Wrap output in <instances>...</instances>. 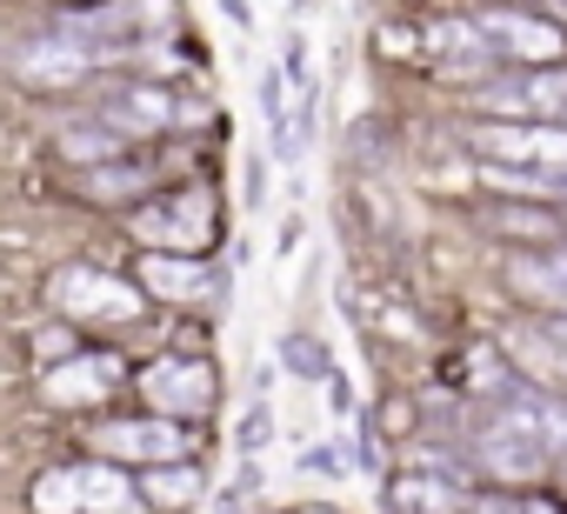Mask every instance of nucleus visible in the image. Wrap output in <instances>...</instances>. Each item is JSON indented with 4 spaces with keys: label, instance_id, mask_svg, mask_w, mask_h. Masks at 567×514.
Instances as JSON below:
<instances>
[{
    "label": "nucleus",
    "instance_id": "412c9836",
    "mask_svg": "<svg viewBox=\"0 0 567 514\" xmlns=\"http://www.w3.org/2000/svg\"><path fill=\"white\" fill-rule=\"evenodd\" d=\"M274 434V408L267 401H254L247 408V421H240V454H260V441Z\"/></svg>",
    "mask_w": 567,
    "mask_h": 514
},
{
    "label": "nucleus",
    "instance_id": "6e6552de",
    "mask_svg": "<svg viewBox=\"0 0 567 514\" xmlns=\"http://www.w3.org/2000/svg\"><path fill=\"white\" fill-rule=\"evenodd\" d=\"M94 121H101L107 134H121V141H141V134L174 127L181 107H174V94H161V88H114V94L94 107Z\"/></svg>",
    "mask_w": 567,
    "mask_h": 514
},
{
    "label": "nucleus",
    "instance_id": "a211bd4d",
    "mask_svg": "<svg viewBox=\"0 0 567 514\" xmlns=\"http://www.w3.org/2000/svg\"><path fill=\"white\" fill-rule=\"evenodd\" d=\"M194 494H200V467H194V461L154 467V481H147V501H154V507H181V501H194Z\"/></svg>",
    "mask_w": 567,
    "mask_h": 514
},
{
    "label": "nucleus",
    "instance_id": "b1692460",
    "mask_svg": "<svg viewBox=\"0 0 567 514\" xmlns=\"http://www.w3.org/2000/svg\"><path fill=\"white\" fill-rule=\"evenodd\" d=\"M547 335H554V341H560V348H567V321H554V328H547Z\"/></svg>",
    "mask_w": 567,
    "mask_h": 514
},
{
    "label": "nucleus",
    "instance_id": "aec40b11",
    "mask_svg": "<svg viewBox=\"0 0 567 514\" xmlns=\"http://www.w3.org/2000/svg\"><path fill=\"white\" fill-rule=\"evenodd\" d=\"M141 187H147V167H114V174H94V181H87V194H101V201L141 194Z\"/></svg>",
    "mask_w": 567,
    "mask_h": 514
},
{
    "label": "nucleus",
    "instance_id": "39448f33",
    "mask_svg": "<svg viewBox=\"0 0 567 514\" xmlns=\"http://www.w3.org/2000/svg\"><path fill=\"white\" fill-rule=\"evenodd\" d=\"M141 388H147V401H154L167 421H194V414H207V408L220 401V374H214V361H194V354H167V361H154V368L141 374Z\"/></svg>",
    "mask_w": 567,
    "mask_h": 514
},
{
    "label": "nucleus",
    "instance_id": "dca6fc26",
    "mask_svg": "<svg viewBox=\"0 0 567 514\" xmlns=\"http://www.w3.org/2000/svg\"><path fill=\"white\" fill-rule=\"evenodd\" d=\"M54 141H61V154H68V161H114V154L127 147V141H121V134H107L94 114H87V121H61V134H54Z\"/></svg>",
    "mask_w": 567,
    "mask_h": 514
},
{
    "label": "nucleus",
    "instance_id": "5701e85b",
    "mask_svg": "<svg viewBox=\"0 0 567 514\" xmlns=\"http://www.w3.org/2000/svg\"><path fill=\"white\" fill-rule=\"evenodd\" d=\"M240 501H247V481H240V487H227V494L214 501V514H240Z\"/></svg>",
    "mask_w": 567,
    "mask_h": 514
},
{
    "label": "nucleus",
    "instance_id": "7ed1b4c3",
    "mask_svg": "<svg viewBox=\"0 0 567 514\" xmlns=\"http://www.w3.org/2000/svg\"><path fill=\"white\" fill-rule=\"evenodd\" d=\"M48 301L74 321H114V328L141 321V288L121 275H101V268H61L48 281Z\"/></svg>",
    "mask_w": 567,
    "mask_h": 514
},
{
    "label": "nucleus",
    "instance_id": "423d86ee",
    "mask_svg": "<svg viewBox=\"0 0 567 514\" xmlns=\"http://www.w3.org/2000/svg\"><path fill=\"white\" fill-rule=\"evenodd\" d=\"M94 448L107 454V461H187V428L181 421H107V428H94Z\"/></svg>",
    "mask_w": 567,
    "mask_h": 514
},
{
    "label": "nucleus",
    "instance_id": "f257e3e1",
    "mask_svg": "<svg viewBox=\"0 0 567 514\" xmlns=\"http://www.w3.org/2000/svg\"><path fill=\"white\" fill-rule=\"evenodd\" d=\"M467 147L487 161V174L567 181V127L554 121H487V127H467Z\"/></svg>",
    "mask_w": 567,
    "mask_h": 514
},
{
    "label": "nucleus",
    "instance_id": "4be33fe9",
    "mask_svg": "<svg viewBox=\"0 0 567 514\" xmlns=\"http://www.w3.org/2000/svg\"><path fill=\"white\" fill-rule=\"evenodd\" d=\"M341 467V448H308L301 454V474H334Z\"/></svg>",
    "mask_w": 567,
    "mask_h": 514
},
{
    "label": "nucleus",
    "instance_id": "6ab92c4d",
    "mask_svg": "<svg viewBox=\"0 0 567 514\" xmlns=\"http://www.w3.org/2000/svg\"><path fill=\"white\" fill-rule=\"evenodd\" d=\"M280 368L301 374V381H328L334 374V361H328V348L315 335H288V341H280Z\"/></svg>",
    "mask_w": 567,
    "mask_h": 514
},
{
    "label": "nucleus",
    "instance_id": "f8f14e48",
    "mask_svg": "<svg viewBox=\"0 0 567 514\" xmlns=\"http://www.w3.org/2000/svg\"><path fill=\"white\" fill-rule=\"evenodd\" d=\"M507 288L527 295V301H540V308H560V321H567V247H554V254H520V261H507Z\"/></svg>",
    "mask_w": 567,
    "mask_h": 514
},
{
    "label": "nucleus",
    "instance_id": "20e7f679",
    "mask_svg": "<svg viewBox=\"0 0 567 514\" xmlns=\"http://www.w3.org/2000/svg\"><path fill=\"white\" fill-rule=\"evenodd\" d=\"M134 234L154 240L161 254H194V247L214 240V194L207 187H187L174 201H154V207L134 214Z\"/></svg>",
    "mask_w": 567,
    "mask_h": 514
},
{
    "label": "nucleus",
    "instance_id": "f03ea898",
    "mask_svg": "<svg viewBox=\"0 0 567 514\" xmlns=\"http://www.w3.org/2000/svg\"><path fill=\"white\" fill-rule=\"evenodd\" d=\"M41 514H147V501L114 467H61L34 487Z\"/></svg>",
    "mask_w": 567,
    "mask_h": 514
},
{
    "label": "nucleus",
    "instance_id": "2eb2a0df",
    "mask_svg": "<svg viewBox=\"0 0 567 514\" xmlns=\"http://www.w3.org/2000/svg\"><path fill=\"white\" fill-rule=\"evenodd\" d=\"M394 507H414V514H461L467 494L447 487V481H427V474H401V481H394Z\"/></svg>",
    "mask_w": 567,
    "mask_h": 514
},
{
    "label": "nucleus",
    "instance_id": "ddd939ff",
    "mask_svg": "<svg viewBox=\"0 0 567 514\" xmlns=\"http://www.w3.org/2000/svg\"><path fill=\"white\" fill-rule=\"evenodd\" d=\"M94 61H101V54H94V48H81V41H68V34H54V41H28V48L14 54V68H21L28 81H54V88L81 81Z\"/></svg>",
    "mask_w": 567,
    "mask_h": 514
},
{
    "label": "nucleus",
    "instance_id": "0eeeda50",
    "mask_svg": "<svg viewBox=\"0 0 567 514\" xmlns=\"http://www.w3.org/2000/svg\"><path fill=\"white\" fill-rule=\"evenodd\" d=\"M427 54H434V68L467 74V81H487V74L501 68V54H494V41L481 34V21H474V14L434 21V28H427Z\"/></svg>",
    "mask_w": 567,
    "mask_h": 514
},
{
    "label": "nucleus",
    "instance_id": "9d476101",
    "mask_svg": "<svg viewBox=\"0 0 567 514\" xmlns=\"http://www.w3.org/2000/svg\"><path fill=\"white\" fill-rule=\"evenodd\" d=\"M481 94H487V107L520 114V121H534V114H560V107H567V68H547V74H514V81H487Z\"/></svg>",
    "mask_w": 567,
    "mask_h": 514
},
{
    "label": "nucleus",
    "instance_id": "4468645a",
    "mask_svg": "<svg viewBox=\"0 0 567 514\" xmlns=\"http://www.w3.org/2000/svg\"><path fill=\"white\" fill-rule=\"evenodd\" d=\"M141 288L161 301H207L214 275L200 261H187V254H154V261H141Z\"/></svg>",
    "mask_w": 567,
    "mask_h": 514
},
{
    "label": "nucleus",
    "instance_id": "f3484780",
    "mask_svg": "<svg viewBox=\"0 0 567 514\" xmlns=\"http://www.w3.org/2000/svg\"><path fill=\"white\" fill-rule=\"evenodd\" d=\"M507 348H514V354L527 361V374H540V381H567V348H560V341H554L547 328H540V335H527V328H520V335H514Z\"/></svg>",
    "mask_w": 567,
    "mask_h": 514
},
{
    "label": "nucleus",
    "instance_id": "1a4fd4ad",
    "mask_svg": "<svg viewBox=\"0 0 567 514\" xmlns=\"http://www.w3.org/2000/svg\"><path fill=\"white\" fill-rule=\"evenodd\" d=\"M474 21H481V34L494 41L501 61H554V54H560V34H554L547 14H507V8H487V14H474Z\"/></svg>",
    "mask_w": 567,
    "mask_h": 514
},
{
    "label": "nucleus",
    "instance_id": "9b49d317",
    "mask_svg": "<svg viewBox=\"0 0 567 514\" xmlns=\"http://www.w3.org/2000/svg\"><path fill=\"white\" fill-rule=\"evenodd\" d=\"M114 388H121V361H114V354H74L68 368H54V374H48V401H61V408L107 401Z\"/></svg>",
    "mask_w": 567,
    "mask_h": 514
}]
</instances>
